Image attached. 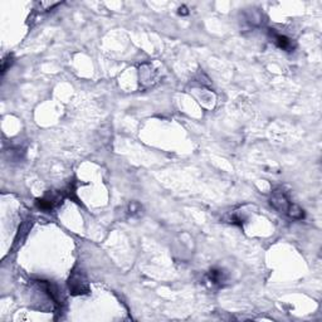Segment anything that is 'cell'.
<instances>
[{"instance_id": "8fae6325", "label": "cell", "mask_w": 322, "mask_h": 322, "mask_svg": "<svg viewBox=\"0 0 322 322\" xmlns=\"http://www.w3.org/2000/svg\"><path fill=\"white\" fill-rule=\"evenodd\" d=\"M178 13L180 15H187V14H189V10H187L186 7H184V5H182V7L179 8V12Z\"/></svg>"}, {"instance_id": "9c48e42d", "label": "cell", "mask_w": 322, "mask_h": 322, "mask_svg": "<svg viewBox=\"0 0 322 322\" xmlns=\"http://www.w3.org/2000/svg\"><path fill=\"white\" fill-rule=\"evenodd\" d=\"M125 213L127 214L128 218H138L142 214V205L136 203V201H131L127 205V208H126Z\"/></svg>"}, {"instance_id": "277c9868", "label": "cell", "mask_w": 322, "mask_h": 322, "mask_svg": "<svg viewBox=\"0 0 322 322\" xmlns=\"http://www.w3.org/2000/svg\"><path fill=\"white\" fill-rule=\"evenodd\" d=\"M291 204L292 201H289L287 194L282 189H276L275 192L272 193V197H271V205H272L276 210L280 211V213L286 214Z\"/></svg>"}, {"instance_id": "ba28073f", "label": "cell", "mask_w": 322, "mask_h": 322, "mask_svg": "<svg viewBox=\"0 0 322 322\" xmlns=\"http://www.w3.org/2000/svg\"><path fill=\"white\" fill-rule=\"evenodd\" d=\"M286 214L289 217V218L293 219V221H302V219L305 218V211H303V209L301 208V206H299L297 204H293V203L289 205L288 210H287Z\"/></svg>"}, {"instance_id": "8992f818", "label": "cell", "mask_w": 322, "mask_h": 322, "mask_svg": "<svg viewBox=\"0 0 322 322\" xmlns=\"http://www.w3.org/2000/svg\"><path fill=\"white\" fill-rule=\"evenodd\" d=\"M227 280V273L221 270V268H211L206 273V282H208V284L210 287H223Z\"/></svg>"}, {"instance_id": "52a82bcc", "label": "cell", "mask_w": 322, "mask_h": 322, "mask_svg": "<svg viewBox=\"0 0 322 322\" xmlns=\"http://www.w3.org/2000/svg\"><path fill=\"white\" fill-rule=\"evenodd\" d=\"M32 224H33V223H32L31 218H28L26 221H24L23 223H21L20 227H19V230H18L17 238H15V244L21 243V242L25 239L26 234H28V232L31 230Z\"/></svg>"}, {"instance_id": "5b68a950", "label": "cell", "mask_w": 322, "mask_h": 322, "mask_svg": "<svg viewBox=\"0 0 322 322\" xmlns=\"http://www.w3.org/2000/svg\"><path fill=\"white\" fill-rule=\"evenodd\" d=\"M270 36L271 39L273 40V43H275L278 48L286 50V52H293V49L296 48V43H294L293 40L288 38L287 36L277 33V32L273 31V29L270 32Z\"/></svg>"}, {"instance_id": "6da1fadb", "label": "cell", "mask_w": 322, "mask_h": 322, "mask_svg": "<svg viewBox=\"0 0 322 322\" xmlns=\"http://www.w3.org/2000/svg\"><path fill=\"white\" fill-rule=\"evenodd\" d=\"M68 291L72 296H85L90 293V283L85 271L79 265H74L67 281Z\"/></svg>"}, {"instance_id": "3957f363", "label": "cell", "mask_w": 322, "mask_h": 322, "mask_svg": "<svg viewBox=\"0 0 322 322\" xmlns=\"http://www.w3.org/2000/svg\"><path fill=\"white\" fill-rule=\"evenodd\" d=\"M159 77L160 74L157 69L150 63H144L139 69V79H140L142 87L145 88L152 87L155 83L159 82Z\"/></svg>"}, {"instance_id": "7a4b0ae2", "label": "cell", "mask_w": 322, "mask_h": 322, "mask_svg": "<svg viewBox=\"0 0 322 322\" xmlns=\"http://www.w3.org/2000/svg\"><path fill=\"white\" fill-rule=\"evenodd\" d=\"M64 199L63 192H48L45 193L44 197L39 198L36 200V206L39 210L49 213V211L55 210L57 206H60L62 201Z\"/></svg>"}, {"instance_id": "30bf717a", "label": "cell", "mask_w": 322, "mask_h": 322, "mask_svg": "<svg viewBox=\"0 0 322 322\" xmlns=\"http://www.w3.org/2000/svg\"><path fill=\"white\" fill-rule=\"evenodd\" d=\"M13 62H14L13 61V56H10V55L7 56V57L3 60V62H2V73H5V72H7V69L13 64Z\"/></svg>"}]
</instances>
